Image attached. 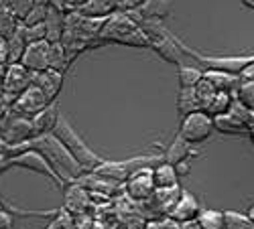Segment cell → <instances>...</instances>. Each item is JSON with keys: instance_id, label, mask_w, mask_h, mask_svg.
I'll return each mask as SVG.
<instances>
[{"instance_id": "5bb4252c", "label": "cell", "mask_w": 254, "mask_h": 229, "mask_svg": "<svg viewBox=\"0 0 254 229\" xmlns=\"http://www.w3.org/2000/svg\"><path fill=\"white\" fill-rule=\"evenodd\" d=\"M199 213H201V205H199V201L195 199V195H191L189 191H183L181 197L177 199V203L173 205V209L169 211L167 217H171V219H175L177 223L185 225V223L195 221V219L199 217Z\"/></svg>"}, {"instance_id": "d6986e66", "label": "cell", "mask_w": 254, "mask_h": 229, "mask_svg": "<svg viewBox=\"0 0 254 229\" xmlns=\"http://www.w3.org/2000/svg\"><path fill=\"white\" fill-rule=\"evenodd\" d=\"M90 191L83 189L81 184L77 183H69L65 186V211L71 213V215H77V213H83L88 207V201H90Z\"/></svg>"}, {"instance_id": "f6af8a7d", "label": "cell", "mask_w": 254, "mask_h": 229, "mask_svg": "<svg viewBox=\"0 0 254 229\" xmlns=\"http://www.w3.org/2000/svg\"><path fill=\"white\" fill-rule=\"evenodd\" d=\"M246 215H248V217H250V221L254 223V205H252V207H250V209H248V213H246Z\"/></svg>"}, {"instance_id": "5b68a950", "label": "cell", "mask_w": 254, "mask_h": 229, "mask_svg": "<svg viewBox=\"0 0 254 229\" xmlns=\"http://www.w3.org/2000/svg\"><path fill=\"white\" fill-rule=\"evenodd\" d=\"M179 47L183 49L185 57H191L193 61H197V65L203 67V71H226L232 75H242L246 67L254 63V53L252 55H203L191 49L181 39H179Z\"/></svg>"}, {"instance_id": "603a6c76", "label": "cell", "mask_w": 254, "mask_h": 229, "mask_svg": "<svg viewBox=\"0 0 254 229\" xmlns=\"http://www.w3.org/2000/svg\"><path fill=\"white\" fill-rule=\"evenodd\" d=\"M136 12L142 16V20H163L171 14V2L169 0H144Z\"/></svg>"}, {"instance_id": "8992f818", "label": "cell", "mask_w": 254, "mask_h": 229, "mask_svg": "<svg viewBox=\"0 0 254 229\" xmlns=\"http://www.w3.org/2000/svg\"><path fill=\"white\" fill-rule=\"evenodd\" d=\"M161 162V156H155V154H149V156H134V158H128V160H104L94 173L106 177V179H112V181H118V183H124L132 173L140 171V169H146V166H155Z\"/></svg>"}, {"instance_id": "1f68e13d", "label": "cell", "mask_w": 254, "mask_h": 229, "mask_svg": "<svg viewBox=\"0 0 254 229\" xmlns=\"http://www.w3.org/2000/svg\"><path fill=\"white\" fill-rule=\"evenodd\" d=\"M201 229H224V211L216 209H201L199 217L195 219Z\"/></svg>"}, {"instance_id": "f1b7e54d", "label": "cell", "mask_w": 254, "mask_h": 229, "mask_svg": "<svg viewBox=\"0 0 254 229\" xmlns=\"http://www.w3.org/2000/svg\"><path fill=\"white\" fill-rule=\"evenodd\" d=\"M25 47H27V41L23 37V31L20 27L6 39V51H8V65L12 63H20L23 59V53H25Z\"/></svg>"}, {"instance_id": "83f0119b", "label": "cell", "mask_w": 254, "mask_h": 229, "mask_svg": "<svg viewBox=\"0 0 254 229\" xmlns=\"http://www.w3.org/2000/svg\"><path fill=\"white\" fill-rule=\"evenodd\" d=\"M73 65V61L67 53V49L63 47V43H51V57H49V69L65 73Z\"/></svg>"}, {"instance_id": "7402d4cb", "label": "cell", "mask_w": 254, "mask_h": 229, "mask_svg": "<svg viewBox=\"0 0 254 229\" xmlns=\"http://www.w3.org/2000/svg\"><path fill=\"white\" fill-rule=\"evenodd\" d=\"M153 181L157 189H173V186H179L177 169L173 164L161 160L159 164L153 166Z\"/></svg>"}, {"instance_id": "60d3db41", "label": "cell", "mask_w": 254, "mask_h": 229, "mask_svg": "<svg viewBox=\"0 0 254 229\" xmlns=\"http://www.w3.org/2000/svg\"><path fill=\"white\" fill-rule=\"evenodd\" d=\"M0 229H12V215L4 209H0Z\"/></svg>"}, {"instance_id": "ab89813d", "label": "cell", "mask_w": 254, "mask_h": 229, "mask_svg": "<svg viewBox=\"0 0 254 229\" xmlns=\"http://www.w3.org/2000/svg\"><path fill=\"white\" fill-rule=\"evenodd\" d=\"M8 65V51H6V39L0 37V71H4Z\"/></svg>"}, {"instance_id": "44dd1931", "label": "cell", "mask_w": 254, "mask_h": 229, "mask_svg": "<svg viewBox=\"0 0 254 229\" xmlns=\"http://www.w3.org/2000/svg\"><path fill=\"white\" fill-rule=\"evenodd\" d=\"M203 77L214 86L218 92H230L236 93L242 86V75H232L226 71H203Z\"/></svg>"}, {"instance_id": "f546056e", "label": "cell", "mask_w": 254, "mask_h": 229, "mask_svg": "<svg viewBox=\"0 0 254 229\" xmlns=\"http://www.w3.org/2000/svg\"><path fill=\"white\" fill-rule=\"evenodd\" d=\"M201 79H203V69H199V67L185 65V63L177 67V81H179V90L195 88Z\"/></svg>"}, {"instance_id": "681fc988", "label": "cell", "mask_w": 254, "mask_h": 229, "mask_svg": "<svg viewBox=\"0 0 254 229\" xmlns=\"http://www.w3.org/2000/svg\"><path fill=\"white\" fill-rule=\"evenodd\" d=\"M0 209H2V207H0Z\"/></svg>"}, {"instance_id": "9a60e30c", "label": "cell", "mask_w": 254, "mask_h": 229, "mask_svg": "<svg viewBox=\"0 0 254 229\" xmlns=\"http://www.w3.org/2000/svg\"><path fill=\"white\" fill-rule=\"evenodd\" d=\"M63 75L65 73L55 71V69H45V71L33 73V86H37L43 92L49 101H57L61 88H63Z\"/></svg>"}, {"instance_id": "277c9868", "label": "cell", "mask_w": 254, "mask_h": 229, "mask_svg": "<svg viewBox=\"0 0 254 229\" xmlns=\"http://www.w3.org/2000/svg\"><path fill=\"white\" fill-rule=\"evenodd\" d=\"M140 27L144 29L146 37H149V49L155 51L163 61L173 65H183V49L179 47V39L163 27V23L159 20H142Z\"/></svg>"}, {"instance_id": "4fadbf2b", "label": "cell", "mask_w": 254, "mask_h": 229, "mask_svg": "<svg viewBox=\"0 0 254 229\" xmlns=\"http://www.w3.org/2000/svg\"><path fill=\"white\" fill-rule=\"evenodd\" d=\"M49 57H51V43L49 41H39V43H29L23 53V63L31 73H39L49 69Z\"/></svg>"}, {"instance_id": "d590c367", "label": "cell", "mask_w": 254, "mask_h": 229, "mask_svg": "<svg viewBox=\"0 0 254 229\" xmlns=\"http://www.w3.org/2000/svg\"><path fill=\"white\" fill-rule=\"evenodd\" d=\"M35 2L37 0H6V4H8V8L12 10V14L23 23V20L27 18V14L31 12V8L35 6Z\"/></svg>"}, {"instance_id": "ba28073f", "label": "cell", "mask_w": 254, "mask_h": 229, "mask_svg": "<svg viewBox=\"0 0 254 229\" xmlns=\"http://www.w3.org/2000/svg\"><path fill=\"white\" fill-rule=\"evenodd\" d=\"M31 138H33L31 118L18 116L14 112L0 118V140H2L6 146H20V144L31 142Z\"/></svg>"}, {"instance_id": "30bf717a", "label": "cell", "mask_w": 254, "mask_h": 229, "mask_svg": "<svg viewBox=\"0 0 254 229\" xmlns=\"http://www.w3.org/2000/svg\"><path fill=\"white\" fill-rule=\"evenodd\" d=\"M155 181H153V166H146L136 173H132L124 181V193L128 199L136 203H144L153 193H155Z\"/></svg>"}, {"instance_id": "74e56055", "label": "cell", "mask_w": 254, "mask_h": 229, "mask_svg": "<svg viewBox=\"0 0 254 229\" xmlns=\"http://www.w3.org/2000/svg\"><path fill=\"white\" fill-rule=\"evenodd\" d=\"M146 229H183L181 223H177L175 219L171 217H165V219H155L146 225Z\"/></svg>"}, {"instance_id": "836d02e7", "label": "cell", "mask_w": 254, "mask_h": 229, "mask_svg": "<svg viewBox=\"0 0 254 229\" xmlns=\"http://www.w3.org/2000/svg\"><path fill=\"white\" fill-rule=\"evenodd\" d=\"M47 10H49V4H45V2H35V6L31 8V12L27 14V18H25L20 25H25V27H33V25H41V23H45V18H47Z\"/></svg>"}, {"instance_id": "2e32d148", "label": "cell", "mask_w": 254, "mask_h": 229, "mask_svg": "<svg viewBox=\"0 0 254 229\" xmlns=\"http://www.w3.org/2000/svg\"><path fill=\"white\" fill-rule=\"evenodd\" d=\"M181 193H183L181 186H173V189H155V193L144 201V207H149L151 211L167 217L169 211L173 209V205L177 203V199L181 197Z\"/></svg>"}, {"instance_id": "6da1fadb", "label": "cell", "mask_w": 254, "mask_h": 229, "mask_svg": "<svg viewBox=\"0 0 254 229\" xmlns=\"http://www.w3.org/2000/svg\"><path fill=\"white\" fill-rule=\"evenodd\" d=\"M29 144H31L33 150H37L51 164V169L57 173V177L63 181L65 186L69 183H75L81 175H86L79 166V162L73 158V154L65 148V144H63L53 132L43 134V136H35V138H31Z\"/></svg>"}, {"instance_id": "e575fe53", "label": "cell", "mask_w": 254, "mask_h": 229, "mask_svg": "<svg viewBox=\"0 0 254 229\" xmlns=\"http://www.w3.org/2000/svg\"><path fill=\"white\" fill-rule=\"evenodd\" d=\"M20 31H23V37L29 43H39V41H47V29H45V23L41 25H33V27H25L20 25Z\"/></svg>"}, {"instance_id": "4dcf8cb0", "label": "cell", "mask_w": 254, "mask_h": 229, "mask_svg": "<svg viewBox=\"0 0 254 229\" xmlns=\"http://www.w3.org/2000/svg\"><path fill=\"white\" fill-rule=\"evenodd\" d=\"M18 27H20V20L12 14V10L6 4V0H0V37L8 39Z\"/></svg>"}, {"instance_id": "7a4b0ae2", "label": "cell", "mask_w": 254, "mask_h": 229, "mask_svg": "<svg viewBox=\"0 0 254 229\" xmlns=\"http://www.w3.org/2000/svg\"><path fill=\"white\" fill-rule=\"evenodd\" d=\"M110 43L122 47H134V49H149V37L128 12H114L112 16L106 18L96 47Z\"/></svg>"}, {"instance_id": "ffe728a7", "label": "cell", "mask_w": 254, "mask_h": 229, "mask_svg": "<svg viewBox=\"0 0 254 229\" xmlns=\"http://www.w3.org/2000/svg\"><path fill=\"white\" fill-rule=\"evenodd\" d=\"M65 16H67V12H63L55 4H49L47 18H45V29H47V41L49 43H59L61 41L63 29H65Z\"/></svg>"}, {"instance_id": "52a82bcc", "label": "cell", "mask_w": 254, "mask_h": 229, "mask_svg": "<svg viewBox=\"0 0 254 229\" xmlns=\"http://www.w3.org/2000/svg\"><path fill=\"white\" fill-rule=\"evenodd\" d=\"M214 132H216L214 118L207 116L203 110L193 112V114H187V116L181 118V124H179V136L185 138L187 142H191L193 146H195V144L205 142Z\"/></svg>"}, {"instance_id": "484cf974", "label": "cell", "mask_w": 254, "mask_h": 229, "mask_svg": "<svg viewBox=\"0 0 254 229\" xmlns=\"http://www.w3.org/2000/svg\"><path fill=\"white\" fill-rule=\"evenodd\" d=\"M214 126H216V132L228 134V136H244V134H248L246 124H242L238 118H234L232 114L216 116L214 118Z\"/></svg>"}, {"instance_id": "b9f144b4", "label": "cell", "mask_w": 254, "mask_h": 229, "mask_svg": "<svg viewBox=\"0 0 254 229\" xmlns=\"http://www.w3.org/2000/svg\"><path fill=\"white\" fill-rule=\"evenodd\" d=\"M175 169H177V175H179V179L181 177H187L189 175V171H191V166H189V160H185V162H179V164H173Z\"/></svg>"}, {"instance_id": "bcb514c9", "label": "cell", "mask_w": 254, "mask_h": 229, "mask_svg": "<svg viewBox=\"0 0 254 229\" xmlns=\"http://www.w3.org/2000/svg\"><path fill=\"white\" fill-rule=\"evenodd\" d=\"M2 73H4V71H0V97H2V93H4V88H2Z\"/></svg>"}, {"instance_id": "cb8c5ba5", "label": "cell", "mask_w": 254, "mask_h": 229, "mask_svg": "<svg viewBox=\"0 0 254 229\" xmlns=\"http://www.w3.org/2000/svg\"><path fill=\"white\" fill-rule=\"evenodd\" d=\"M236 99V93H230V92H216L214 95H211V99L205 103V108L203 112L211 118H216V116H224L230 112L232 108V103H234Z\"/></svg>"}, {"instance_id": "7bdbcfd3", "label": "cell", "mask_w": 254, "mask_h": 229, "mask_svg": "<svg viewBox=\"0 0 254 229\" xmlns=\"http://www.w3.org/2000/svg\"><path fill=\"white\" fill-rule=\"evenodd\" d=\"M183 229H201V227L197 225V221H191V223H185Z\"/></svg>"}, {"instance_id": "8d00e7d4", "label": "cell", "mask_w": 254, "mask_h": 229, "mask_svg": "<svg viewBox=\"0 0 254 229\" xmlns=\"http://www.w3.org/2000/svg\"><path fill=\"white\" fill-rule=\"evenodd\" d=\"M218 90L214 88V86H211V83L203 77L199 83H197V86H195V93H197V97H199V103H201V110L205 108V103L211 99V95H214Z\"/></svg>"}, {"instance_id": "4316f807", "label": "cell", "mask_w": 254, "mask_h": 229, "mask_svg": "<svg viewBox=\"0 0 254 229\" xmlns=\"http://www.w3.org/2000/svg\"><path fill=\"white\" fill-rule=\"evenodd\" d=\"M201 110V103H199V97L195 93V88H187V90H179V95H177V112L179 116H187V114H193V112H199Z\"/></svg>"}, {"instance_id": "7dc6e473", "label": "cell", "mask_w": 254, "mask_h": 229, "mask_svg": "<svg viewBox=\"0 0 254 229\" xmlns=\"http://www.w3.org/2000/svg\"><path fill=\"white\" fill-rule=\"evenodd\" d=\"M248 138H250V140H252V144H254V126L248 130Z\"/></svg>"}, {"instance_id": "d4e9b609", "label": "cell", "mask_w": 254, "mask_h": 229, "mask_svg": "<svg viewBox=\"0 0 254 229\" xmlns=\"http://www.w3.org/2000/svg\"><path fill=\"white\" fill-rule=\"evenodd\" d=\"M77 12L94 16V18H108L114 12H118V0H88Z\"/></svg>"}, {"instance_id": "ac0fdd59", "label": "cell", "mask_w": 254, "mask_h": 229, "mask_svg": "<svg viewBox=\"0 0 254 229\" xmlns=\"http://www.w3.org/2000/svg\"><path fill=\"white\" fill-rule=\"evenodd\" d=\"M191 156H197V152L193 150V144L187 142L185 138H181L179 134L171 140V144L167 146L165 154H163V160L169 162V164H179V162H185Z\"/></svg>"}, {"instance_id": "f35d334b", "label": "cell", "mask_w": 254, "mask_h": 229, "mask_svg": "<svg viewBox=\"0 0 254 229\" xmlns=\"http://www.w3.org/2000/svg\"><path fill=\"white\" fill-rule=\"evenodd\" d=\"M86 2L88 0H57L55 6H59L63 12H77V10H81V6Z\"/></svg>"}, {"instance_id": "ee69618b", "label": "cell", "mask_w": 254, "mask_h": 229, "mask_svg": "<svg viewBox=\"0 0 254 229\" xmlns=\"http://www.w3.org/2000/svg\"><path fill=\"white\" fill-rule=\"evenodd\" d=\"M240 2L246 6V8H250V10H254V0H240Z\"/></svg>"}, {"instance_id": "3957f363", "label": "cell", "mask_w": 254, "mask_h": 229, "mask_svg": "<svg viewBox=\"0 0 254 229\" xmlns=\"http://www.w3.org/2000/svg\"><path fill=\"white\" fill-rule=\"evenodd\" d=\"M53 134L65 144V148L73 154V158L79 162V166L83 169V173H94L98 166L104 162V158L102 156H98L88 144H86V140H83L81 136H79V132L71 126V122L65 118V116H59V120H57V126H55V130H53Z\"/></svg>"}, {"instance_id": "8fae6325", "label": "cell", "mask_w": 254, "mask_h": 229, "mask_svg": "<svg viewBox=\"0 0 254 229\" xmlns=\"http://www.w3.org/2000/svg\"><path fill=\"white\" fill-rule=\"evenodd\" d=\"M49 103H53V101H49L47 95L41 92L37 86H31V88H27L23 93L16 95L12 112L18 114V116H25V118H33V116H37L39 112H43V110L49 106Z\"/></svg>"}, {"instance_id": "d6a6232c", "label": "cell", "mask_w": 254, "mask_h": 229, "mask_svg": "<svg viewBox=\"0 0 254 229\" xmlns=\"http://www.w3.org/2000/svg\"><path fill=\"white\" fill-rule=\"evenodd\" d=\"M224 229H254V223L244 213L224 211Z\"/></svg>"}, {"instance_id": "c3c4849f", "label": "cell", "mask_w": 254, "mask_h": 229, "mask_svg": "<svg viewBox=\"0 0 254 229\" xmlns=\"http://www.w3.org/2000/svg\"><path fill=\"white\" fill-rule=\"evenodd\" d=\"M37 2H45V4H55L57 0H37Z\"/></svg>"}, {"instance_id": "9c48e42d", "label": "cell", "mask_w": 254, "mask_h": 229, "mask_svg": "<svg viewBox=\"0 0 254 229\" xmlns=\"http://www.w3.org/2000/svg\"><path fill=\"white\" fill-rule=\"evenodd\" d=\"M8 162H10V166H18V169H29V171H35V173H39V175L47 177L51 183H55L57 186H61V189L65 186V184H63V181L57 177V173L51 169V164H49L43 156H41L37 150H33L31 144H29L27 150L14 154L12 158H8Z\"/></svg>"}, {"instance_id": "7c38bea8", "label": "cell", "mask_w": 254, "mask_h": 229, "mask_svg": "<svg viewBox=\"0 0 254 229\" xmlns=\"http://www.w3.org/2000/svg\"><path fill=\"white\" fill-rule=\"evenodd\" d=\"M33 86V73L23 65V63H12V65H6L4 73H2V88H4V93H10V95H18L23 93L27 88Z\"/></svg>"}, {"instance_id": "e0dca14e", "label": "cell", "mask_w": 254, "mask_h": 229, "mask_svg": "<svg viewBox=\"0 0 254 229\" xmlns=\"http://www.w3.org/2000/svg\"><path fill=\"white\" fill-rule=\"evenodd\" d=\"M59 108H57V101L49 103V106L39 112L37 116L31 118V124H33V138L35 136H43V134H51L57 126V120H59Z\"/></svg>"}]
</instances>
